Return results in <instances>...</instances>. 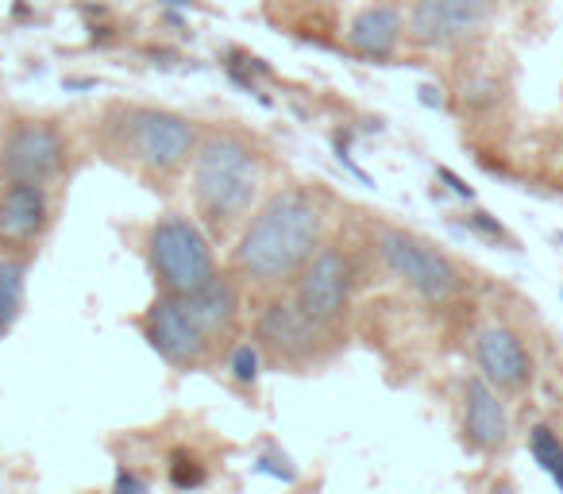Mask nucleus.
Listing matches in <instances>:
<instances>
[{"mask_svg": "<svg viewBox=\"0 0 563 494\" xmlns=\"http://www.w3.org/2000/svg\"><path fill=\"white\" fill-rule=\"evenodd\" d=\"M498 17V0H409L406 4V47L455 51L486 32Z\"/></svg>", "mask_w": 563, "mask_h": 494, "instance_id": "9d476101", "label": "nucleus"}, {"mask_svg": "<svg viewBox=\"0 0 563 494\" xmlns=\"http://www.w3.org/2000/svg\"><path fill=\"white\" fill-rule=\"evenodd\" d=\"M93 135L104 163L140 178L147 189L170 194L189 174L201 124L166 105L112 101L97 120Z\"/></svg>", "mask_w": 563, "mask_h": 494, "instance_id": "7ed1b4c3", "label": "nucleus"}, {"mask_svg": "<svg viewBox=\"0 0 563 494\" xmlns=\"http://www.w3.org/2000/svg\"><path fill=\"white\" fill-rule=\"evenodd\" d=\"M117 494H143V483L132 475V471L120 468V475H117Z\"/></svg>", "mask_w": 563, "mask_h": 494, "instance_id": "aec40b11", "label": "nucleus"}, {"mask_svg": "<svg viewBox=\"0 0 563 494\" xmlns=\"http://www.w3.org/2000/svg\"><path fill=\"white\" fill-rule=\"evenodd\" d=\"M475 371L506 398V394H525L537 375V360L521 329L506 321L486 325L475 337Z\"/></svg>", "mask_w": 563, "mask_h": 494, "instance_id": "f8f14e48", "label": "nucleus"}, {"mask_svg": "<svg viewBox=\"0 0 563 494\" xmlns=\"http://www.w3.org/2000/svg\"><path fill=\"white\" fill-rule=\"evenodd\" d=\"M143 260L155 278V294H174V298L197 294L224 271L217 260V243L201 228V220L178 209L163 212L147 224Z\"/></svg>", "mask_w": 563, "mask_h": 494, "instance_id": "39448f33", "label": "nucleus"}, {"mask_svg": "<svg viewBox=\"0 0 563 494\" xmlns=\"http://www.w3.org/2000/svg\"><path fill=\"white\" fill-rule=\"evenodd\" d=\"M406 47V4L367 0L344 28V51L360 63H394Z\"/></svg>", "mask_w": 563, "mask_h": 494, "instance_id": "ddd939ff", "label": "nucleus"}, {"mask_svg": "<svg viewBox=\"0 0 563 494\" xmlns=\"http://www.w3.org/2000/svg\"><path fill=\"white\" fill-rule=\"evenodd\" d=\"M0 494H4V468H0Z\"/></svg>", "mask_w": 563, "mask_h": 494, "instance_id": "412c9836", "label": "nucleus"}, {"mask_svg": "<svg viewBox=\"0 0 563 494\" xmlns=\"http://www.w3.org/2000/svg\"><path fill=\"white\" fill-rule=\"evenodd\" d=\"M529 452H532V460L540 463V471H544L563 494V432L548 421H537L529 429Z\"/></svg>", "mask_w": 563, "mask_h": 494, "instance_id": "dca6fc26", "label": "nucleus"}, {"mask_svg": "<svg viewBox=\"0 0 563 494\" xmlns=\"http://www.w3.org/2000/svg\"><path fill=\"white\" fill-rule=\"evenodd\" d=\"M189 205L212 243H232L266 197L271 147L263 135L240 124H201L194 163H189Z\"/></svg>", "mask_w": 563, "mask_h": 494, "instance_id": "f03ea898", "label": "nucleus"}, {"mask_svg": "<svg viewBox=\"0 0 563 494\" xmlns=\"http://www.w3.org/2000/svg\"><path fill=\"white\" fill-rule=\"evenodd\" d=\"M251 340H255L263 363H274L282 371H313L336 355V332H324L290 301V294H263L255 298V317H251Z\"/></svg>", "mask_w": 563, "mask_h": 494, "instance_id": "6e6552de", "label": "nucleus"}, {"mask_svg": "<svg viewBox=\"0 0 563 494\" xmlns=\"http://www.w3.org/2000/svg\"><path fill=\"white\" fill-rule=\"evenodd\" d=\"M332 240V197L309 182L266 189L247 224L228 243L224 267L251 298L290 290L306 263Z\"/></svg>", "mask_w": 563, "mask_h": 494, "instance_id": "f257e3e1", "label": "nucleus"}, {"mask_svg": "<svg viewBox=\"0 0 563 494\" xmlns=\"http://www.w3.org/2000/svg\"><path fill=\"white\" fill-rule=\"evenodd\" d=\"M74 166L70 128L47 112H12L0 124V182L58 186Z\"/></svg>", "mask_w": 563, "mask_h": 494, "instance_id": "0eeeda50", "label": "nucleus"}, {"mask_svg": "<svg viewBox=\"0 0 563 494\" xmlns=\"http://www.w3.org/2000/svg\"><path fill=\"white\" fill-rule=\"evenodd\" d=\"M58 217L55 186L0 182V252L35 255Z\"/></svg>", "mask_w": 563, "mask_h": 494, "instance_id": "9b49d317", "label": "nucleus"}, {"mask_svg": "<svg viewBox=\"0 0 563 494\" xmlns=\"http://www.w3.org/2000/svg\"><path fill=\"white\" fill-rule=\"evenodd\" d=\"M483 494H521V486H517L509 475H494L490 483H486V491H483Z\"/></svg>", "mask_w": 563, "mask_h": 494, "instance_id": "6ab92c4d", "label": "nucleus"}, {"mask_svg": "<svg viewBox=\"0 0 563 494\" xmlns=\"http://www.w3.org/2000/svg\"><path fill=\"white\" fill-rule=\"evenodd\" d=\"M135 325H140V337L147 340L151 352L163 363H170L174 371H205L220 360L217 344L201 329V321L186 306V298L155 294Z\"/></svg>", "mask_w": 563, "mask_h": 494, "instance_id": "1a4fd4ad", "label": "nucleus"}, {"mask_svg": "<svg viewBox=\"0 0 563 494\" xmlns=\"http://www.w3.org/2000/svg\"><path fill=\"white\" fill-rule=\"evenodd\" d=\"M460 432H463V444H467L475 455H486V460H494V455H501L509 448L506 398H501L478 371L463 378Z\"/></svg>", "mask_w": 563, "mask_h": 494, "instance_id": "4468645a", "label": "nucleus"}, {"mask_svg": "<svg viewBox=\"0 0 563 494\" xmlns=\"http://www.w3.org/2000/svg\"><path fill=\"white\" fill-rule=\"evenodd\" d=\"M170 483L181 486V491H189V486H201L205 483V463L197 460V455H186L178 452L170 463Z\"/></svg>", "mask_w": 563, "mask_h": 494, "instance_id": "a211bd4d", "label": "nucleus"}, {"mask_svg": "<svg viewBox=\"0 0 563 494\" xmlns=\"http://www.w3.org/2000/svg\"><path fill=\"white\" fill-rule=\"evenodd\" d=\"M27 271H32V255L0 252V340L16 329L20 314H24Z\"/></svg>", "mask_w": 563, "mask_h": 494, "instance_id": "2eb2a0df", "label": "nucleus"}, {"mask_svg": "<svg viewBox=\"0 0 563 494\" xmlns=\"http://www.w3.org/2000/svg\"><path fill=\"white\" fill-rule=\"evenodd\" d=\"M371 248L375 260L390 278H398L406 290H413L424 306L448 309L467 294L471 278L455 255H448L437 240L413 232V228L390 224V220H375L371 224Z\"/></svg>", "mask_w": 563, "mask_h": 494, "instance_id": "20e7f679", "label": "nucleus"}, {"mask_svg": "<svg viewBox=\"0 0 563 494\" xmlns=\"http://www.w3.org/2000/svg\"><path fill=\"white\" fill-rule=\"evenodd\" d=\"M228 367H232V378L243 386H255L258 383V371H263V355H258L255 340H235L228 348Z\"/></svg>", "mask_w": 563, "mask_h": 494, "instance_id": "f3484780", "label": "nucleus"}, {"mask_svg": "<svg viewBox=\"0 0 563 494\" xmlns=\"http://www.w3.org/2000/svg\"><path fill=\"white\" fill-rule=\"evenodd\" d=\"M375 252V248H371ZM363 248L344 240H329L313 260L306 263L298 278L290 283V301L324 332L344 337V321L352 317L355 294L367 275V255Z\"/></svg>", "mask_w": 563, "mask_h": 494, "instance_id": "423d86ee", "label": "nucleus"}]
</instances>
